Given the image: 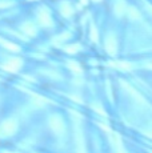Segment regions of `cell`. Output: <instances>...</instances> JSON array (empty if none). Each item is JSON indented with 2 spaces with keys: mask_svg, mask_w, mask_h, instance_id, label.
<instances>
[{
  "mask_svg": "<svg viewBox=\"0 0 152 153\" xmlns=\"http://www.w3.org/2000/svg\"><path fill=\"white\" fill-rule=\"evenodd\" d=\"M95 1H98V0H95Z\"/></svg>",
  "mask_w": 152,
  "mask_h": 153,
  "instance_id": "11",
  "label": "cell"
},
{
  "mask_svg": "<svg viewBox=\"0 0 152 153\" xmlns=\"http://www.w3.org/2000/svg\"><path fill=\"white\" fill-rule=\"evenodd\" d=\"M116 47H118V44H116V39L113 36H108L107 40H106V49L108 53L113 55L116 52Z\"/></svg>",
  "mask_w": 152,
  "mask_h": 153,
  "instance_id": "3",
  "label": "cell"
},
{
  "mask_svg": "<svg viewBox=\"0 0 152 153\" xmlns=\"http://www.w3.org/2000/svg\"><path fill=\"white\" fill-rule=\"evenodd\" d=\"M39 20L40 23H42L44 27H49V25H52V20H51V16H49V13L47 12V11H40L39 13Z\"/></svg>",
  "mask_w": 152,
  "mask_h": 153,
  "instance_id": "5",
  "label": "cell"
},
{
  "mask_svg": "<svg viewBox=\"0 0 152 153\" xmlns=\"http://www.w3.org/2000/svg\"><path fill=\"white\" fill-rule=\"evenodd\" d=\"M51 128L54 129L56 133H61V132L64 131V128H66V125H64L63 120H61L60 117L55 116L51 119Z\"/></svg>",
  "mask_w": 152,
  "mask_h": 153,
  "instance_id": "2",
  "label": "cell"
},
{
  "mask_svg": "<svg viewBox=\"0 0 152 153\" xmlns=\"http://www.w3.org/2000/svg\"><path fill=\"white\" fill-rule=\"evenodd\" d=\"M76 49H77V47H72V48H68V52H75L76 51Z\"/></svg>",
  "mask_w": 152,
  "mask_h": 153,
  "instance_id": "10",
  "label": "cell"
},
{
  "mask_svg": "<svg viewBox=\"0 0 152 153\" xmlns=\"http://www.w3.org/2000/svg\"><path fill=\"white\" fill-rule=\"evenodd\" d=\"M128 15H130V17H131V19H133V20L139 19V17H140V13L137 12V10H136V8H133V7H131L130 10H128Z\"/></svg>",
  "mask_w": 152,
  "mask_h": 153,
  "instance_id": "6",
  "label": "cell"
},
{
  "mask_svg": "<svg viewBox=\"0 0 152 153\" xmlns=\"http://www.w3.org/2000/svg\"><path fill=\"white\" fill-rule=\"evenodd\" d=\"M23 31L25 32V33H28V35H35V28H34V25L32 24H25V25H23Z\"/></svg>",
  "mask_w": 152,
  "mask_h": 153,
  "instance_id": "7",
  "label": "cell"
},
{
  "mask_svg": "<svg viewBox=\"0 0 152 153\" xmlns=\"http://www.w3.org/2000/svg\"><path fill=\"white\" fill-rule=\"evenodd\" d=\"M61 12L66 15V16H69V15H71V12H72V10L69 8V5H68V4H63V8H61Z\"/></svg>",
  "mask_w": 152,
  "mask_h": 153,
  "instance_id": "8",
  "label": "cell"
},
{
  "mask_svg": "<svg viewBox=\"0 0 152 153\" xmlns=\"http://www.w3.org/2000/svg\"><path fill=\"white\" fill-rule=\"evenodd\" d=\"M17 125L13 120H7L0 125V136H10L16 131Z\"/></svg>",
  "mask_w": 152,
  "mask_h": 153,
  "instance_id": "1",
  "label": "cell"
},
{
  "mask_svg": "<svg viewBox=\"0 0 152 153\" xmlns=\"http://www.w3.org/2000/svg\"><path fill=\"white\" fill-rule=\"evenodd\" d=\"M20 65H22V61H20L19 59H12V60H10L5 64L4 68L7 71H11V72H16V71L20 68Z\"/></svg>",
  "mask_w": 152,
  "mask_h": 153,
  "instance_id": "4",
  "label": "cell"
},
{
  "mask_svg": "<svg viewBox=\"0 0 152 153\" xmlns=\"http://www.w3.org/2000/svg\"><path fill=\"white\" fill-rule=\"evenodd\" d=\"M91 36H92V40H93V42H96V40H98V33H96L95 27L91 28Z\"/></svg>",
  "mask_w": 152,
  "mask_h": 153,
  "instance_id": "9",
  "label": "cell"
}]
</instances>
